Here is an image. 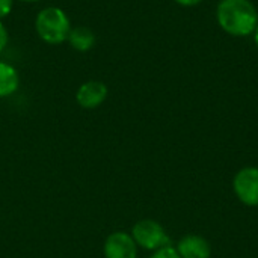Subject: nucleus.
I'll return each mask as SVG.
<instances>
[{
	"label": "nucleus",
	"mask_w": 258,
	"mask_h": 258,
	"mask_svg": "<svg viewBox=\"0 0 258 258\" xmlns=\"http://www.w3.org/2000/svg\"><path fill=\"white\" fill-rule=\"evenodd\" d=\"M138 246L133 237L127 233L118 231L110 234L104 242L106 258H136Z\"/></svg>",
	"instance_id": "5"
},
{
	"label": "nucleus",
	"mask_w": 258,
	"mask_h": 258,
	"mask_svg": "<svg viewBox=\"0 0 258 258\" xmlns=\"http://www.w3.org/2000/svg\"><path fill=\"white\" fill-rule=\"evenodd\" d=\"M132 237L136 242V245L150 251H157L169 245V237L166 231L163 230V227L159 222L151 221V219L139 221L133 227Z\"/></svg>",
	"instance_id": "3"
},
{
	"label": "nucleus",
	"mask_w": 258,
	"mask_h": 258,
	"mask_svg": "<svg viewBox=\"0 0 258 258\" xmlns=\"http://www.w3.org/2000/svg\"><path fill=\"white\" fill-rule=\"evenodd\" d=\"M12 9V0H0V20L5 18Z\"/></svg>",
	"instance_id": "11"
},
{
	"label": "nucleus",
	"mask_w": 258,
	"mask_h": 258,
	"mask_svg": "<svg viewBox=\"0 0 258 258\" xmlns=\"http://www.w3.org/2000/svg\"><path fill=\"white\" fill-rule=\"evenodd\" d=\"M177 252L181 258H210L212 246L204 237L189 234L178 242Z\"/></svg>",
	"instance_id": "7"
},
{
	"label": "nucleus",
	"mask_w": 258,
	"mask_h": 258,
	"mask_svg": "<svg viewBox=\"0 0 258 258\" xmlns=\"http://www.w3.org/2000/svg\"><path fill=\"white\" fill-rule=\"evenodd\" d=\"M6 44H8V32H6L3 23L0 21V51L6 47Z\"/></svg>",
	"instance_id": "12"
},
{
	"label": "nucleus",
	"mask_w": 258,
	"mask_h": 258,
	"mask_svg": "<svg viewBox=\"0 0 258 258\" xmlns=\"http://www.w3.org/2000/svg\"><path fill=\"white\" fill-rule=\"evenodd\" d=\"M216 17L219 26L234 36L251 35L258 26L257 9L249 0H221Z\"/></svg>",
	"instance_id": "1"
},
{
	"label": "nucleus",
	"mask_w": 258,
	"mask_h": 258,
	"mask_svg": "<svg viewBox=\"0 0 258 258\" xmlns=\"http://www.w3.org/2000/svg\"><path fill=\"white\" fill-rule=\"evenodd\" d=\"M107 97V86L103 82L91 80L83 83L77 91V103L85 109L98 107Z\"/></svg>",
	"instance_id": "6"
},
{
	"label": "nucleus",
	"mask_w": 258,
	"mask_h": 258,
	"mask_svg": "<svg viewBox=\"0 0 258 258\" xmlns=\"http://www.w3.org/2000/svg\"><path fill=\"white\" fill-rule=\"evenodd\" d=\"M68 41H70V44L76 50H79V51H88L95 44V35H94V32L91 29L83 27V26H79V27H74V29L70 30Z\"/></svg>",
	"instance_id": "9"
},
{
	"label": "nucleus",
	"mask_w": 258,
	"mask_h": 258,
	"mask_svg": "<svg viewBox=\"0 0 258 258\" xmlns=\"http://www.w3.org/2000/svg\"><path fill=\"white\" fill-rule=\"evenodd\" d=\"M254 41H255V44H257L258 47V26L255 27V30H254Z\"/></svg>",
	"instance_id": "14"
},
{
	"label": "nucleus",
	"mask_w": 258,
	"mask_h": 258,
	"mask_svg": "<svg viewBox=\"0 0 258 258\" xmlns=\"http://www.w3.org/2000/svg\"><path fill=\"white\" fill-rule=\"evenodd\" d=\"M233 187L243 204L249 207L258 206V168L249 166L240 169L234 177Z\"/></svg>",
	"instance_id": "4"
},
{
	"label": "nucleus",
	"mask_w": 258,
	"mask_h": 258,
	"mask_svg": "<svg viewBox=\"0 0 258 258\" xmlns=\"http://www.w3.org/2000/svg\"><path fill=\"white\" fill-rule=\"evenodd\" d=\"M150 258H181L178 255V252H177V249L175 248H172V246H163V248H160V249H157L153 255Z\"/></svg>",
	"instance_id": "10"
},
{
	"label": "nucleus",
	"mask_w": 258,
	"mask_h": 258,
	"mask_svg": "<svg viewBox=\"0 0 258 258\" xmlns=\"http://www.w3.org/2000/svg\"><path fill=\"white\" fill-rule=\"evenodd\" d=\"M18 73L17 70L5 62H0V98L12 95L18 89Z\"/></svg>",
	"instance_id": "8"
},
{
	"label": "nucleus",
	"mask_w": 258,
	"mask_h": 258,
	"mask_svg": "<svg viewBox=\"0 0 258 258\" xmlns=\"http://www.w3.org/2000/svg\"><path fill=\"white\" fill-rule=\"evenodd\" d=\"M36 32L48 44H60L68 39L71 24L67 14L59 8H45L42 9L35 23Z\"/></svg>",
	"instance_id": "2"
},
{
	"label": "nucleus",
	"mask_w": 258,
	"mask_h": 258,
	"mask_svg": "<svg viewBox=\"0 0 258 258\" xmlns=\"http://www.w3.org/2000/svg\"><path fill=\"white\" fill-rule=\"evenodd\" d=\"M175 2L181 6H195V5L201 3L203 0H175Z\"/></svg>",
	"instance_id": "13"
},
{
	"label": "nucleus",
	"mask_w": 258,
	"mask_h": 258,
	"mask_svg": "<svg viewBox=\"0 0 258 258\" xmlns=\"http://www.w3.org/2000/svg\"><path fill=\"white\" fill-rule=\"evenodd\" d=\"M23 2H36V0H23Z\"/></svg>",
	"instance_id": "15"
}]
</instances>
